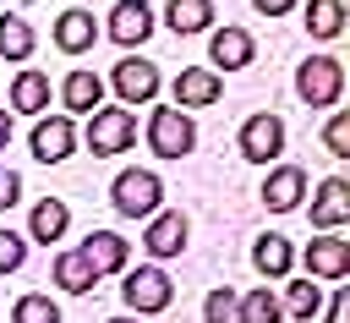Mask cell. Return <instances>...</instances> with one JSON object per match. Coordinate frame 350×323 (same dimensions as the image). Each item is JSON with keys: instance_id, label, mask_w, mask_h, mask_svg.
I'll list each match as a JSON object with an SVG mask.
<instances>
[{"instance_id": "obj_1", "label": "cell", "mask_w": 350, "mask_h": 323, "mask_svg": "<svg viewBox=\"0 0 350 323\" xmlns=\"http://www.w3.org/2000/svg\"><path fill=\"white\" fill-rule=\"evenodd\" d=\"M109 208L120 219H153L164 208V181L159 170H120L109 181Z\"/></svg>"}, {"instance_id": "obj_2", "label": "cell", "mask_w": 350, "mask_h": 323, "mask_svg": "<svg viewBox=\"0 0 350 323\" xmlns=\"http://www.w3.org/2000/svg\"><path fill=\"white\" fill-rule=\"evenodd\" d=\"M295 99L306 109H334L345 99V66L334 55H306L295 66Z\"/></svg>"}, {"instance_id": "obj_3", "label": "cell", "mask_w": 350, "mask_h": 323, "mask_svg": "<svg viewBox=\"0 0 350 323\" xmlns=\"http://www.w3.org/2000/svg\"><path fill=\"white\" fill-rule=\"evenodd\" d=\"M120 301H126L131 318H153V312H164V307L175 301V279H170L159 263L126 268V279H120Z\"/></svg>"}, {"instance_id": "obj_4", "label": "cell", "mask_w": 350, "mask_h": 323, "mask_svg": "<svg viewBox=\"0 0 350 323\" xmlns=\"http://www.w3.org/2000/svg\"><path fill=\"white\" fill-rule=\"evenodd\" d=\"M142 137H148V148H153L159 159H186V153L197 148V120H191L186 109H175V104H159V109L148 115Z\"/></svg>"}, {"instance_id": "obj_5", "label": "cell", "mask_w": 350, "mask_h": 323, "mask_svg": "<svg viewBox=\"0 0 350 323\" xmlns=\"http://www.w3.org/2000/svg\"><path fill=\"white\" fill-rule=\"evenodd\" d=\"M82 137H88V153H93V159L126 153V148L137 142V115H131L126 104H120V109H104V104H98V109L88 115V131H82Z\"/></svg>"}, {"instance_id": "obj_6", "label": "cell", "mask_w": 350, "mask_h": 323, "mask_svg": "<svg viewBox=\"0 0 350 323\" xmlns=\"http://www.w3.org/2000/svg\"><path fill=\"white\" fill-rule=\"evenodd\" d=\"M235 148H241V159H252V164H279V153H284V120H279L273 109L246 115L241 131H235Z\"/></svg>"}, {"instance_id": "obj_7", "label": "cell", "mask_w": 350, "mask_h": 323, "mask_svg": "<svg viewBox=\"0 0 350 323\" xmlns=\"http://www.w3.org/2000/svg\"><path fill=\"white\" fill-rule=\"evenodd\" d=\"M109 88H115V99L131 109V104H153V99H159V88H164V77H159V66H153V60L126 55V60H115Z\"/></svg>"}, {"instance_id": "obj_8", "label": "cell", "mask_w": 350, "mask_h": 323, "mask_svg": "<svg viewBox=\"0 0 350 323\" xmlns=\"http://www.w3.org/2000/svg\"><path fill=\"white\" fill-rule=\"evenodd\" d=\"M27 148L38 164H66L71 148H77V120L71 115H38L33 131H27Z\"/></svg>"}, {"instance_id": "obj_9", "label": "cell", "mask_w": 350, "mask_h": 323, "mask_svg": "<svg viewBox=\"0 0 350 323\" xmlns=\"http://www.w3.org/2000/svg\"><path fill=\"white\" fill-rule=\"evenodd\" d=\"M148 230H142V246H148V257L153 263H164V257H180L186 252V235H191V219L180 214V208H159L153 219H142Z\"/></svg>"}, {"instance_id": "obj_10", "label": "cell", "mask_w": 350, "mask_h": 323, "mask_svg": "<svg viewBox=\"0 0 350 323\" xmlns=\"http://www.w3.org/2000/svg\"><path fill=\"white\" fill-rule=\"evenodd\" d=\"M170 99H175V109H208V104H219L224 99V77L213 71V66H186L175 82H170Z\"/></svg>"}, {"instance_id": "obj_11", "label": "cell", "mask_w": 350, "mask_h": 323, "mask_svg": "<svg viewBox=\"0 0 350 323\" xmlns=\"http://www.w3.org/2000/svg\"><path fill=\"white\" fill-rule=\"evenodd\" d=\"M301 263H306V279H345L350 274V241L339 230H323L317 241H306Z\"/></svg>"}, {"instance_id": "obj_12", "label": "cell", "mask_w": 350, "mask_h": 323, "mask_svg": "<svg viewBox=\"0 0 350 323\" xmlns=\"http://www.w3.org/2000/svg\"><path fill=\"white\" fill-rule=\"evenodd\" d=\"M208 60L224 66V71H246V66L257 60V38H252L246 27H235V22L208 27Z\"/></svg>"}, {"instance_id": "obj_13", "label": "cell", "mask_w": 350, "mask_h": 323, "mask_svg": "<svg viewBox=\"0 0 350 323\" xmlns=\"http://www.w3.org/2000/svg\"><path fill=\"white\" fill-rule=\"evenodd\" d=\"M77 252H82V263L93 268V279H104V274H126V263H131V241L115 235V230H88V241H82Z\"/></svg>"}, {"instance_id": "obj_14", "label": "cell", "mask_w": 350, "mask_h": 323, "mask_svg": "<svg viewBox=\"0 0 350 323\" xmlns=\"http://www.w3.org/2000/svg\"><path fill=\"white\" fill-rule=\"evenodd\" d=\"M262 208H273V214H295L301 208V197H306V170L301 164H273L268 175H262Z\"/></svg>"}, {"instance_id": "obj_15", "label": "cell", "mask_w": 350, "mask_h": 323, "mask_svg": "<svg viewBox=\"0 0 350 323\" xmlns=\"http://www.w3.org/2000/svg\"><path fill=\"white\" fill-rule=\"evenodd\" d=\"M120 49H137V44H148V33H153V11H148V0H115V11H109V27H104Z\"/></svg>"}, {"instance_id": "obj_16", "label": "cell", "mask_w": 350, "mask_h": 323, "mask_svg": "<svg viewBox=\"0 0 350 323\" xmlns=\"http://www.w3.org/2000/svg\"><path fill=\"white\" fill-rule=\"evenodd\" d=\"M93 44H98V22H93L88 5H71V11L55 16V49L60 55H88Z\"/></svg>"}, {"instance_id": "obj_17", "label": "cell", "mask_w": 350, "mask_h": 323, "mask_svg": "<svg viewBox=\"0 0 350 323\" xmlns=\"http://www.w3.org/2000/svg\"><path fill=\"white\" fill-rule=\"evenodd\" d=\"M312 230H345V219H350V186H345V175H328L323 186H317V197H312Z\"/></svg>"}, {"instance_id": "obj_18", "label": "cell", "mask_w": 350, "mask_h": 323, "mask_svg": "<svg viewBox=\"0 0 350 323\" xmlns=\"http://www.w3.org/2000/svg\"><path fill=\"white\" fill-rule=\"evenodd\" d=\"M252 268H257L262 279H290V268H295V246H290V235L262 230V235L252 241Z\"/></svg>"}, {"instance_id": "obj_19", "label": "cell", "mask_w": 350, "mask_h": 323, "mask_svg": "<svg viewBox=\"0 0 350 323\" xmlns=\"http://www.w3.org/2000/svg\"><path fill=\"white\" fill-rule=\"evenodd\" d=\"M60 104H66V115L77 120V115H93L98 104H104V82L88 71V66H77L66 82H60Z\"/></svg>"}, {"instance_id": "obj_20", "label": "cell", "mask_w": 350, "mask_h": 323, "mask_svg": "<svg viewBox=\"0 0 350 323\" xmlns=\"http://www.w3.org/2000/svg\"><path fill=\"white\" fill-rule=\"evenodd\" d=\"M66 230H71V208H66L60 197H38L33 214H27V241H44V246H49V241H60Z\"/></svg>"}, {"instance_id": "obj_21", "label": "cell", "mask_w": 350, "mask_h": 323, "mask_svg": "<svg viewBox=\"0 0 350 323\" xmlns=\"http://www.w3.org/2000/svg\"><path fill=\"white\" fill-rule=\"evenodd\" d=\"M11 109L16 115H49V77L33 71V66H22L16 82H11Z\"/></svg>"}, {"instance_id": "obj_22", "label": "cell", "mask_w": 350, "mask_h": 323, "mask_svg": "<svg viewBox=\"0 0 350 323\" xmlns=\"http://www.w3.org/2000/svg\"><path fill=\"white\" fill-rule=\"evenodd\" d=\"M164 22H170L175 38L208 33V27H213V0H170V5H164Z\"/></svg>"}, {"instance_id": "obj_23", "label": "cell", "mask_w": 350, "mask_h": 323, "mask_svg": "<svg viewBox=\"0 0 350 323\" xmlns=\"http://www.w3.org/2000/svg\"><path fill=\"white\" fill-rule=\"evenodd\" d=\"M301 16H306V33L323 38V44H334L345 33V0H306Z\"/></svg>"}, {"instance_id": "obj_24", "label": "cell", "mask_w": 350, "mask_h": 323, "mask_svg": "<svg viewBox=\"0 0 350 323\" xmlns=\"http://www.w3.org/2000/svg\"><path fill=\"white\" fill-rule=\"evenodd\" d=\"M49 274H55V285H60L66 296H88V290L98 285V279H93V268L82 263V252H77V246H71V252H55V268H49Z\"/></svg>"}, {"instance_id": "obj_25", "label": "cell", "mask_w": 350, "mask_h": 323, "mask_svg": "<svg viewBox=\"0 0 350 323\" xmlns=\"http://www.w3.org/2000/svg\"><path fill=\"white\" fill-rule=\"evenodd\" d=\"M38 49V33H33V22H22V16H0V60H27Z\"/></svg>"}, {"instance_id": "obj_26", "label": "cell", "mask_w": 350, "mask_h": 323, "mask_svg": "<svg viewBox=\"0 0 350 323\" xmlns=\"http://www.w3.org/2000/svg\"><path fill=\"white\" fill-rule=\"evenodd\" d=\"M284 312L301 318V323H312V318L323 312V285H312V279H290V285H284Z\"/></svg>"}, {"instance_id": "obj_27", "label": "cell", "mask_w": 350, "mask_h": 323, "mask_svg": "<svg viewBox=\"0 0 350 323\" xmlns=\"http://www.w3.org/2000/svg\"><path fill=\"white\" fill-rule=\"evenodd\" d=\"M279 318H284V307H279V296L268 285H257V290L241 296V323H279Z\"/></svg>"}, {"instance_id": "obj_28", "label": "cell", "mask_w": 350, "mask_h": 323, "mask_svg": "<svg viewBox=\"0 0 350 323\" xmlns=\"http://www.w3.org/2000/svg\"><path fill=\"white\" fill-rule=\"evenodd\" d=\"M11 323H60V307L44 290H27V296L11 301Z\"/></svg>"}, {"instance_id": "obj_29", "label": "cell", "mask_w": 350, "mask_h": 323, "mask_svg": "<svg viewBox=\"0 0 350 323\" xmlns=\"http://www.w3.org/2000/svg\"><path fill=\"white\" fill-rule=\"evenodd\" d=\"M202 323H241V296L230 285H213L202 301Z\"/></svg>"}, {"instance_id": "obj_30", "label": "cell", "mask_w": 350, "mask_h": 323, "mask_svg": "<svg viewBox=\"0 0 350 323\" xmlns=\"http://www.w3.org/2000/svg\"><path fill=\"white\" fill-rule=\"evenodd\" d=\"M27 263V235H16V230H0V274H16Z\"/></svg>"}, {"instance_id": "obj_31", "label": "cell", "mask_w": 350, "mask_h": 323, "mask_svg": "<svg viewBox=\"0 0 350 323\" xmlns=\"http://www.w3.org/2000/svg\"><path fill=\"white\" fill-rule=\"evenodd\" d=\"M16 203H22V175H16L11 164H0V214L16 208Z\"/></svg>"}, {"instance_id": "obj_32", "label": "cell", "mask_w": 350, "mask_h": 323, "mask_svg": "<svg viewBox=\"0 0 350 323\" xmlns=\"http://www.w3.org/2000/svg\"><path fill=\"white\" fill-rule=\"evenodd\" d=\"M323 142H328V153H334V159H345V153H350V142H345V115H328Z\"/></svg>"}, {"instance_id": "obj_33", "label": "cell", "mask_w": 350, "mask_h": 323, "mask_svg": "<svg viewBox=\"0 0 350 323\" xmlns=\"http://www.w3.org/2000/svg\"><path fill=\"white\" fill-rule=\"evenodd\" d=\"M295 5H301V0H252V11H257V16H290Z\"/></svg>"}, {"instance_id": "obj_34", "label": "cell", "mask_w": 350, "mask_h": 323, "mask_svg": "<svg viewBox=\"0 0 350 323\" xmlns=\"http://www.w3.org/2000/svg\"><path fill=\"white\" fill-rule=\"evenodd\" d=\"M328 323H350V301H345V290L328 301Z\"/></svg>"}, {"instance_id": "obj_35", "label": "cell", "mask_w": 350, "mask_h": 323, "mask_svg": "<svg viewBox=\"0 0 350 323\" xmlns=\"http://www.w3.org/2000/svg\"><path fill=\"white\" fill-rule=\"evenodd\" d=\"M5 148H11V109L0 104V153H5Z\"/></svg>"}, {"instance_id": "obj_36", "label": "cell", "mask_w": 350, "mask_h": 323, "mask_svg": "<svg viewBox=\"0 0 350 323\" xmlns=\"http://www.w3.org/2000/svg\"><path fill=\"white\" fill-rule=\"evenodd\" d=\"M109 323H142V318H131V312H120V318H109Z\"/></svg>"}]
</instances>
